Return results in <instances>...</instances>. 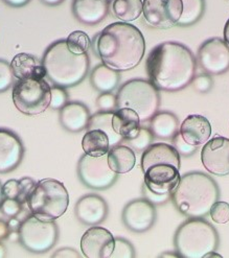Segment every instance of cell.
Listing matches in <instances>:
<instances>
[{
  "label": "cell",
  "mask_w": 229,
  "mask_h": 258,
  "mask_svg": "<svg viewBox=\"0 0 229 258\" xmlns=\"http://www.w3.org/2000/svg\"><path fill=\"white\" fill-rule=\"evenodd\" d=\"M112 117H113V112H102L99 111L98 113H95L94 115L90 116L88 125H87V131L89 130H101L105 132L110 141V146L114 147L118 146L124 139L114 131L113 125H112Z\"/></svg>",
  "instance_id": "cell-29"
},
{
  "label": "cell",
  "mask_w": 229,
  "mask_h": 258,
  "mask_svg": "<svg viewBox=\"0 0 229 258\" xmlns=\"http://www.w3.org/2000/svg\"><path fill=\"white\" fill-rule=\"evenodd\" d=\"M121 82L120 71L114 70L105 64H99L93 68L90 75L92 87L101 93L112 92Z\"/></svg>",
  "instance_id": "cell-27"
},
{
  "label": "cell",
  "mask_w": 229,
  "mask_h": 258,
  "mask_svg": "<svg viewBox=\"0 0 229 258\" xmlns=\"http://www.w3.org/2000/svg\"><path fill=\"white\" fill-rule=\"evenodd\" d=\"M82 148L86 155L101 157L107 155L111 146L108 135L101 130H89L82 139Z\"/></svg>",
  "instance_id": "cell-28"
},
{
  "label": "cell",
  "mask_w": 229,
  "mask_h": 258,
  "mask_svg": "<svg viewBox=\"0 0 229 258\" xmlns=\"http://www.w3.org/2000/svg\"><path fill=\"white\" fill-rule=\"evenodd\" d=\"M157 164H170L180 169V154L168 143H153L141 156V168L145 171L147 168Z\"/></svg>",
  "instance_id": "cell-20"
},
{
  "label": "cell",
  "mask_w": 229,
  "mask_h": 258,
  "mask_svg": "<svg viewBox=\"0 0 229 258\" xmlns=\"http://www.w3.org/2000/svg\"><path fill=\"white\" fill-rule=\"evenodd\" d=\"M122 220L130 231L135 233L147 232L155 225L157 220L155 205L145 198L135 199L125 206Z\"/></svg>",
  "instance_id": "cell-13"
},
{
  "label": "cell",
  "mask_w": 229,
  "mask_h": 258,
  "mask_svg": "<svg viewBox=\"0 0 229 258\" xmlns=\"http://www.w3.org/2000/svg\"><path fill=\"white\" fill-rule=\"evenodd\" d=\"M140 119L137 113L128 108H119L113 112L112 125L124 140H130L136 136L140 128Z\"/></svg>",
  "instance_id": "cell-24"
},
{
  "label": "cell",
  "mask_w": 229,
  "mask_h": 258,
  "mask_svg": "<svg viewBox=\"0 0 229 258\" xmlns=\"http://www.w3.org/2000/svg\"><path fill=\"white\" fill-rule=\"evenodd\" d=\"M142 0H112L114 16L123 22H131L139 18L142 13Z\"/></svg>",
  "instance_id": "cell-30"
},
{
  "label": "cell",
  "mask_w": 229,
  "mask_h": 258,
  "mask_svg": "<svg viewBox=\"0 0 229 258\" xmlns=\"http://www.w3.org/2000/svg\"><path fill=\"white\" fill-rule=\"evenodd\" d=\"M7 256V248L4 243L0 241V258H4Z\"/></svg>",
  "instance_id": "cell-52"
},
{
  "label": "cell",
  "mask_w": 229,
  "mask_h": 258,
  "mask_svg": "<svg viewBox=\"0 0 229 258\" xmlns=\"http://www.w3.org/2000/svg\"><path fill=\"white\" fill-rule=\"evenodd\" d=\"M24 146L20 137L7 128H0V174L15 170L23 160Z\"/></svg>",
  "instance_id": "cell-17"
},
{
  "label": "cell",
  "mask_w": 229,
  "mask_h": 258,
  "mask_svg": "<svg viewBox=\"0 0 229 258\" xmlns=\"http://www.w3.org/2000/svg\"><path fill=\"white\" fill-rule=\"evenodd\" d=\"M52 257H62V258H79L81 255L78 253L77 250L73 248H62L58 251H55Z\"/></svg>",
  "instance_id": "cell-45"
},
{
  "label": "cell",
  "mask_w": 229,
  "mask_h": 258,
  "mask_svg": "<svg viewBox=\"0 0 229 258\" xmlns=\"http://www.w3.org/2000/svg\"><path fill=\"white\" fill-rule=\"evenodd\" d=\"M108 204L104 198L95 194L82 197L76 204L77 219L84 225L96 226L103 223L108 217Z\"/></svg>",
  "instance_id": "cell-18"
},
{
  "label": "cell",
  "mask_w": 229,
  "mask_h": 258,
  "mask_svg": "<svg viewBox=\"0 0 229 258\" xmlns=\"http://www.w3.org/2000/svg\"><path fill=\"white\" fill-rule=\"evenodd\" d=\"M22 210V204L17 199L5 198L0 204V212L7 218H15Z\"/></svg>",
  "instance_id": "cell-37"
},
{
  "label": "cell",
  "mask_w": 229,
  "mask_h": 258,
  "mask_svg": "<svg viewBox=\"0 0 229 258\" xmlns=\"http://www.w3.org/2000/svg\"><path fill=\"white\" fill-rule=\"evenodd\" d=\"M94 48L103 64L117 71H127L141 62L146 42L136 26L128 22H114L97 36Z\"/></svg>",
  "instance_id": "cell-2"
},
{
  "label": "cell",
  "mask_w": 229,
  "mask_h": 258,
  "mask_svg": "<svg viewBox=\"0 0 229 258\" xmlns=\"http://www.w3.org/2000/svg\"><path fill=\"white\" fill-rule=\"evenodd\" d=\"M224 41L227 43V45L229 46V19L227 20L225 27H224Z\"/></svg>",
  "instance_id": "cell-51"
},
{
  "label": "cell",
  "mask_w": 229,
  "mask_h": 258,
  "mask_svg": "<svg viewBox=\"0 0 229 258\" xmlns=\"http://www.w3.org/2000/svg\"><path fill=\"white\" fill-rule=\"evenodd\" d=\"M66 43L70 51H73L77 54L87 53L91 44L90 38L88 37V35L82 31H76L71 33L68 36Z\"/></svg>",
  "instance_id": "cell-32"
},
{
  "label": "cell",
  "mask_w": 229,
  "mask_h": 258,
  "mask_svg": "<svg viewBox=\"0 0 229 258\" xmlns=\"http://www.w3.org/2000/svg\"><path fill=\"white\" fill-rule=\"evenodd\" d=\"M96 106L102 112H114L118 110L117 95L111 92L101 93L96 98Z\"/></svg>",
  "instance_id": "cell-38"
},
{
  "label": "cell",
  "mask_w": 229,
  "mask_h": 258,
  "mask_svg": "<svg viewBox=\"0 0 229 258\" xmlns=\"http://www.w3.org/2000/svg\"><path fill=\"white\" fill-rule=\"evenodd\" d=\"M41 2L49 7H55V6L61 5L64 0H41Z\"/></svg>",
  "instance_id": "cell-49"
},
{
  "label": "cell",
  "mask_w": 229,
  "mask_h": 258,
  "mask_svg": "<svg viewBox=\"0 0 229 258\" xmlns=\"http://www.w3.org/2000/svg\"><path fill=\"white\" fill-rule=\"evenodd\" d=\"M171 141H173V147L177 150V152L184 157H190L197 152L198 147H194L188 143L182 138L179 132L171 138Z\"/></svg>",
  "instance_id": "cell-40"
},
{
  "label": "cell",
  "mask_w": 229,
  "mask_h": 258,
  "mask_svg": "<svg viewBox=\"0 0 229 258\" xmlns=\"http://www.w3.org/2000/svg\"><path fill=\"white\" fill-rule=\"evenodd\" d=\"M19 180L12 179L7 181L3 185V192H4V198H10V199H17L19 196Z\"/></svg>",
  "instance_id": "cell-44"
},
{
  "label": "cell",
  "mask_w": 229,
  "mask_h": 258,
  "mask_svg": "<svg viewBox=\"0 0 229 258\" xmlns=\"http://www.w3.org/2000/svg\"><path fill=\"white\" fill-rule=\"evenodd\" d=\"M179 133L190 145L200 147L205 145L209 140L211 136V125L206 117L193 114L183 120Z\"/></svg>",
  "instance_id": "cell-19"
},
{
  "label": "cell",
  "mask_w": 229,
  "mask_h": 258,
  "mask_svg": "<svg viewBox=\"0 0 229 258\" xmlns=\"http://www.w3.org/2000/svg\"><path fill=\"white\" fill-rule=\"evenodd\" d=\"M150 82L160 91L177 92L191 85L197 73V60L185 45L163 42L152 49L146 63Z\"/></svg>",
  "instance_id": "cell-1"
},
{
  "label": "cell",
  "mask_w": 229,
  "mask_h": 258,
  "mask_svg": "<svg viewBox=\"0 0 229 258\" xmlns=\"http://www.w3.org/2000/svg\"><path fill=\"white\" fill-rule=\"evenodd\" d=\"M135 255V249L130 241L122 237H116L112 258H133Z\"/></svg>",
  "instance_id": "cell-34"
},
{
  "label": "cell",
  "mask_w": 229,
  "mask_h": 258,
  "mask_svg": "<svg viewBox=\"0 0 229 258\" xmlns=\"http://www.w3.org/2000/svg\"><path fill=\"white\" fill-rule=\"evenodd\" d=\"M11 68L17 80L24 79H44L46 71L42 61L30 53L21 52L14 56Z\"/></svg>",
  "instance_id": "cell-23"
},
{
  "label": "cell",
  "mask_w": 229,
  "mask_h": 258,
  "mask_svg": "<svg viewBox=\"0 0 229 258\" xmlns=\"http://www.w3.org/2000/svg\"><path fill=\"white\" fill-rule=\"evenodd\" d=\"M202 164L214 176L229 175V139L214 137L208 140L201 152Z\"/></svg>",
  "instance_id": "cell-14"
},
{
  "label": "cell",
  "mask_w": 229,
  "mask_h": 258,
  "mask_svg": "<svg viewBox=\"0 0 229 258\" xmlns=\"http://www.w3.org/2000/svg\"><path fill=\"white\" fill-rule=\"evenodd\" d=\"M4 2L14 8H21L26 6L28 3L31 2V0H4Z\"/></svg>",
  "instance_id": "cell-48"
},
{
  "label": "cell",
  "mask_w": 229,
  "mask_h": 258,
  "mask_svg": "<svg viewBox=\"0 0 229 258\" xmlns=\"http://www.w3.org/2000/svg\"><path fill=\"white\" fill-rule=\"evenodd\" d=\"M18 232L20 245L35 254L48 252L59 238V228L54 221H42L34 214L22 221Z\"/></svg>",
  "instance_id": "cell-9"
},
{
  "label": "cell",
  "mask_w": 229,
  "mask_h": 258,
  "mask_svg": "<svg viewBox=\"0 0 229 258\" xmlns=\"http://www.w3.org/2000/svg\"><path fill=\"white\" fill-rule=\"evenodd\" d=\"M78 176L85 186L93 190H106L119 179V174L108 164L107 155L101 157L83 155L78 163Z\"/></svg>",
  "instance_id": "cell-10"
},
{
  "label": "cell",
  "mask_w": 229,
  "mask_h": 258,
  "mask_svg": "<svg viewBox=\"0 0 229 258\" xmlns=\"http://www.w3.org/2000/svg\"><path fill=\"white\" fill-rule=\"evenodd\" d=\"M117 99L118 109L135 111L140 122L150 121L160 106L159 90L150 81L140 79L126 82L120 88Z\"/></svg>",
  "instance_id": "cell-7"
},
{
  "label": "cell",
  "mask_w": 229,
  "mask_h": 258,
  "mask_svg": "<svg viewBox=\"0 0 229 258\" xmlns=\"http://www.w3.org/2000/svg\"><path fill=\"white\" fill-rule=\"evenodd\" d=\"M141 191H142V196L146 200H148L150 203H152L155 206H160V205H164L167 202H169L171 199V194H167V195H157L153 191H151L147 185L144 183L141 187Z\"/></svg>",
  "instance_id": "cell-42"
},
{
  "label": "cell",
  "mask_w": 229,
  "mask_h": 258,
  "mask_svg": "<svg viewBox=\"0 0 229 258\" xmlns=\"http://www.w3.org/2000/svg\"><path fill=\"white\" fill-rule=\"evenodd\" d=\"M10 232H11V229L9 227L8 222H6L4 220H0V241L4 239H7Z\"/></svg>",
  "instance_id": "cell-46"
},
{
  "label": "cell",
  "mask_w": 229,
  "mask_h": 258,
  "mask_svg": "<svg viewBox=\"0 0 229 258\" xmlns=\"http://www.w3.org/2000/svg\"><path fill=\"white\" fill-rule=\"evenodd\" d=\"M193 83L195 90L203 94L209 92L213 86V81L209 75H200L198 77H195Z\"/></svg>",
  "instance_id": "cell-43"
},
{
  "label": "cell",
  "mask_w": 229,
  "mask_h": 258,
  "mask_svg": "<svg viewBox=\"0 0 229 258\" xmlns=\"http://www.w3.org/2000/svg\"><path fill=\"white\" fill-rule=\"evenodd\" d=\"M73 13L83 24H98L108 15L109 0H74Z\"/></svg>",
  "instance_id": "cell-21"
},
{
  "label": "cell",
  "mask_w": 229,
  "mask_h": 258,
  "mask_svg": "<svg viewBox=\"0 0 229 258\" xmlns=\"http://www.w3.org/2000/svg\"><path fill=\"white\" fill-rule=\"evenodd\" d=\"M37 182L30 178V177H23L22 179L19 180V196L17 198V200L21 204H24L27 202V199L30 197L31 192L33 191V189L35 188Z\"/></svg>",
  "instance_id": "cell-41"
},
{
  "label": "cell",
  "mask_w": 229,
  "mask_h": 258,
  "mask_svg": "<svg viewBox=\"0 0 229 258\" xmlns=\"http://www.w3.org/2000/svg\"><path fill=\"white\" fill-rule=\"evenodd\" d=\"M13 103L21 113L35 116L50 105L51 87L44 79L18 80L13 86Z\"/></svg>",
  "instance_id": "cell-8"
},
{
  "label": "cell",
  "mask_w": 229,
  "mask_h": 258,
  "mask_svg": "<svg viewBox=\"0 0 229 258\" xmlns=\"http://www.w3.org/2000/svg\"><path fill=\"white\" fill-rule=\"evenodd\" d=\"M197 60L206 74L223 75L229 70V46L220 38L209 39L200 46Z\"/></svg>",
  "instance_id": "cell-12"
},
{
  "label": "cell",
  "mask_w": 229,
  "mask_h": 258,
  "mask_svg": "<svg viewBox=\"0 0 229 258\" xmlns=\"http://www.w3.org/2000/svg\"><path fill=\"white\" fill-rule=\"evenodd\" d=\"M8 239L12 242H15V241H19V232L18 231H11Z\"/></svg>",
  "instance_id": "cell-50"
},
{
  "label": "cell",
  "mask_w": 229,
  "mask_h": 258,
  "mask_svg": "<svg viewBox=\"0 0 229 258\" xmlns=\"http://www.w3.org/2000/svg\"><path fill=\"white\" fill-rule=\"evenodd\" d=\"M209 216L212 221L217 224H226L229 222V204L223 201H217L210 210Z\"/></svg>",
  "instance_id": "cell-35"
},
{
  "label": "cell",
  "mask_w": 229,
  "mask_h": 258,
  "mask_svg": "<svg viewBox=\"0 0 229 258\" xmlns=\"http://www.w3.org/2000/svg\"><path fill=\"white\" fill-rule=\"evenodd\" d=\"M68 103V94L65 88L54 86L51 87V97L49 107L52 110H61Z\"/></svg>",
  "instance_id": "cell-39"
},
{
  "label": "cell",
  "mask_w": 229,
  "mask_h": 258,
  "mask_svg": "<svg viewBox=\"0 0 229 258\" xmlns=\"http://www.w3.org/2000/svg\"><path fill=\"white\" fill-rule=\"evenodd\" d=\"M205 12V0H182V14L179 26H191L202 18Z\"/></svg>",
  "instance_id": "cell-31"
},
{
  "label": "cell",
  "mask_w": 229,
  "mask_h": 258,
  "mask_svg": "<svg viewBox=\"0 0 229 258\" xmlns=\"http://www.w3.org/2000/svg\"><path fill=\"white\" fill-rule=\"evenodd\" d=\"M107 158L110 168L119 175L129 173L136 164L135 152L129 146L118 145L111 147Z\"/></svg>",
  "instance_id": "cell-25"
},
{
  "label": "cell",
  "mask_w": 229,
  "mask_h": 258,
  "mask_svg": "<svg viewBox=\"0 0 229 258\" xmlns=\"http://www.w3.org/2000/svg\"><path fill=\"white\" fill-rule=\"evenodd\" d=\"M26 204L38 219L55 221L66 212L69 195L62 182L55 179H43L37 182Z\"/></svg>",
  "instance_id": "cell-6"
},
{
  "label": "cell",
  "mask_w": 229,
  "mask_h": 258,
  "mask_svg": "<svg viewBox=\"0 0 229 258\" xmlns=\"http://www.w3.org/2000/svg\"><path fill=\"white\" fill-rule=\"evenodd\" d=\"M14 74L11 68V64L7 61L0 60V93L9 90L14 85Z\"/></svg>",
  "instance_id": "cell-36"
},
{
  "label": "cell",
  "mask_w": 229,
  "mask_h": 258,
  "mask_svg": "<svg viewBox=\"0 0 229 258\" xmlns=\"http://www.w3.org/2000/svg\"><path fill=\"white\" fill-rule=\"evenodd\" d=\"M149 128L156 138L171 139L179 132L180 123L174 113L157 112L150 120Z\"/></svg>",
  "instance_id": "cell-26"
},
{
  "label": "cell",
  "mask_w": 229,
  "mask_h": 258,
  "mask_svg": "<svg viewBox=\"0 0 229 258\" xmlns=\"http://www.w3.org/2000/svg\"><path fill=\"white\" fill-rule=\"evenodd\" d=\"M21 221L19 219H17V217L15 218H10V220L8 221L9 227L11 229V231H18L19 228L21 226Z\"/></svg>",
  "instance_id": "cell-47"
},
{
  "label": "cell",
  "mask_w": 229,
  "mask_h": 258,
  "mask_svg": "<svg viewBox=\"0 0 229 258\" xmlns=\"http://www.w3.org/2000/svg\"><path fill=\"white\" fill-rule=\"evenodd\" d=\"M116 237L104 227L91 226L81 238V250L87 258H109L114 250Z\"/></svg>",
  "instance_id": "cell-15"
},
{
  "label": "cell",
  "mask_w": 229,
  "mask_h": 258,
  "mask_svg": "<svg viewBox=\"0 0 229 258\" xmlns=\"http://www.w3.org/2000/svg\"><path fill=\"white\" fill-rule=\"evenodd\" d=\"M145 184L157 195L171 194L181 178L178 168L170 164H157L147 168L145 171Z\"/></svg>",
  "instance_id": "cell-16"
},
{
  "label": "cell",
  "mask_w": 229,
  "mask_h": 258,
  "mask_svg": "<svg viewBox=\"0 0 229 258\" xmlns=\"http://www.w3.org/2000/svg\"><path fill=\"white\" fill-rule=\"evenodd\" d=\"M42 63L50 82L65 89L81 84L87 77L90 66L88 54L70 51L66 40L55 41L48 46Z\"/></svg>",
  "instance_id": "cell-4"
},
{
  "label": "cell",
  "mask_w": 229,
  "mask_h": 258,
  "mask_svg": "<svg viewBox=\"0 0 229 258\" xmlns=\"http://www.w3.org/2000/svg\"><path fill=\"white\" fill-rule=\"evenodd\" d=\"M154 135L150 128L140 126L138 133L135 137L130 140H127L129 147L135 152H145L151 145H153Z\"/></svg>",
  "instance_id": "cell-33"
},
{
  "label": "cell",
  "mask_w": 229,
  "mask_h": 258,
  "mask_svg": "<svg viewBox=\"0 0 229 258\" xmlns=\"http://www.w3.org/2000/svg\"><path fill=\"white\" fill-rule=\"evenodd\" d=\"M219 234L209 222L194 218L179 226L174 237L176 252L183 258H204L219 247Z\"/></svg>",
  "instance_id": "cell-5"
},
{
  "label": "cell",
  "mask_w": 229,
  "mask_h": 258,
  "mask_svg": "<svg viewBox=\"0 0 229 258\" xmlns=\"http://www.w3.org/2000/svg\"><path fill=\"white\" fill-rule=\"evenodd\" d=\"M89 109L80 102L67 103L60 110V123L64 130L79 133L87 128L90 119Z\"/></svg>",
  "instance_id": "cell-22"
},
{
  "label": "cell",
  "mask_w": 229,
  "mask_h": 258,
  "mask_svg": "<svg viewBox=\"0 0 229 258\" xmlns=\"http://www.w3.org/2000/svg\"><path fill=\"white\" fill-rule=\"evenodd\" d=\"M146 22L158 30L177 25L182 14V0H144L142 7Z\"/></svg>",
  "instance_id": "cell-11"
},
{
  "label": "cell",
  "mask_w": 229,
  "mask_h": 258,
  "mask_svg": "<svg viewBox=\"0 0 229 258\" xmlns=\"http://www.w3.org/2000/svg\"><path fill=\"white\" fill-rule=\"evenodd\" d=\"M4 199L5 198H4V192H3V185H2V183H0V204H2Z\"/></svg>",
  "instance_id": "cell-53"
},
{
  "label": "cell",
  "mask_w": 229,
  "mask_h": 258,
  "mask_svg": "<svg viewBox=\"0 0 229 258\" xmlns=\"http://www.w3.org/2000/svg\"><path fill=\"white\" fill-rule=\"evenodd\" d=\"M220 197L217 182L201 171L185 174L171 192V202L189 219L204 218Z\"/></svg>",
  "instance_id": "cell-3"
}]
</instances>
